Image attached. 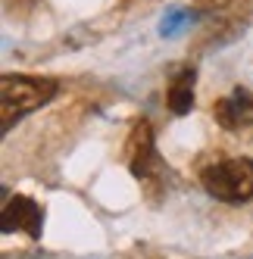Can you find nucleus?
<instances>
[{
	"label": "nucleus",
	"instance_id": "1",
	"mask_svg": "<svg viewBox=\"0 0 253 259\" xmlns=\"http://www.w3.org/2000/svg\"><path fill=\"white\" fill-rule=\"evenodd\" d=\"M53 94H57V84L50 78L4 75V81H0V113H4L0 128L10 132L13 122H19L22 116H28L34 109H41L44 103H50Z\"/></svg>",
	"mask_w": 253,
	"mask_h": 259
},
{
	"label": "nucleus",
	"instance_id": "5",
	"mask_svg": "<svg viewBox=\"0 0 253 259\" xmlns=\"http://www.w3.org/2000/svg\"><path fill=\"white\" fill-rule=\"evenodd\" d=\"M129 156H132V172H135L138 178H147L150 169H153V159H156V156H153V138H150V125H147V122H141V125L135 128Z\"/></svg>",
	"mask_w": 253,
	"mask_h": 259
},
{
	"label": "nucleus",
	"instance_id": "3",
	"mask_svg": "<svg viewBox=\"0 0 253 259\" xmlns=\"http://www.w3.org/2000/svg\"><path fill=\"white\" fill-rule=\"evenodd\" d=\"M213 116L222 128H231V132H238V128H250L253 125V91L247 88H234L231 94H225L219 103L213 106Z\"/></svg>",
	"mask_w": 253,
	"mask_h": 259
},
{
	"label": "nucleus",
	"instance_id": "4",
	"mask_svg": "<svg viewBox=\"0 0 253 259\" xmlns=\"http://www.w3.org/2000/svg\"><path fill=\"white\" fill-rule=\"evenodd\" d=\"M4 231H25L28 237H38L41 234V209L38 203H31L28 197H13L4 209Z\"/></svg>",
	"mask_w": 253,
	"mask_h": 259
},
{
	"label": "nucleus",
	"instance_id": "6",
	"mask_svg": "<svg viewBox=\"0 0 253 259\" xmlns=\"http://www.w3.org/2000/svg\"><path fill=\"white\" fill-rule=\"evenodd\" d=\"M194 103V72L185 69V72H178V78L172 81L169 88V106H172V113H188Z\"/></svg>",
	"mask_w": 253,
	"mask_h": 259
},
{
	"label": "nucleus",
	"instance_id": "2",
	"mask_svg": "<svg viewBox=\"0 0 253 259\" xmlns=\"http://www.w3.org/2000/svg\"><path fill=\"white\" fill-rule=\"evenodd\" d=\"M200 184L209 197L222 203H244L253 197V159L247 156L216 159L200 172Z\"/></svg>",
	"mask_w": 253,
	"mask_h": 259
}]
</instances>
